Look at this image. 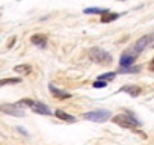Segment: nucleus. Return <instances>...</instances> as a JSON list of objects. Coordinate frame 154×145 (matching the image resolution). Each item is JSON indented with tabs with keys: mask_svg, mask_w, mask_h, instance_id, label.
<instances>
[{
	"mask_svg": "<svg viewBox=\"0 0 154 145\" xmlns=\"http://www.w3.org/2000/svg\"><path fill=\"white\" fill-rule=\"evenodd\" d=\"M112 122H115V124H118V125H121L124 128H136V127L140 125V121L134 115H131L128 112L121 113V115H115L112 118Z\"/></svg>",
	"mask_w": 154,
	"mask_h": 145,
	"instance_id": "obj_1",
	"label": "nucleus"
},
{
	"mask_svg": "<svg viewBox=\"0 0 154 145\" xmlns=\"http://www.w3.org/2000/svg\"><path fill=\"white\" fill-rule=\"evenodd\" d=\"M88 54H89V59H91V60H94L95 63H100V65H106V63H110V62L113 60L112 54H110L109 51L100 48V47H92V48H89Z\"/></svg>",
	"mask_w": 154,
	"mask_h": 145,
	"instance_id": "obj_2",
	"label": "nucleus"
},
{
	"mask_svg": "<svg viewBox=\"0 0 154 145\" xmlns=\"http://www.w3.org/2000/svg\"><path fill=\"white\" fill-rule=\"evenodd\" d=\"M112 116V113L106 109H98V110H92V112H86L83 113V118L88 121H94V122H104Z\"/></svg>",
	"mask_w": 154,
	"mask_h": 145,
	"instance_id": "obj_3",
	"label": "nucleus"
},
{
	"mask_svg": "<svg viewBox=\"0 0 154 145\" xmlns=\"http://www.w3.org/2000/svg\"><path fill=\"white\" fill-rule=\"evenodd\" d=\"M154 44V35H145V36H142V38H139L136 42H134V45H133V53L137 56L139 53H142L148 45H152Z\"/></svg>",
	"mask_w": 154,
	"mask_h": 145,
	"instance_id": "obj_4",
	"label": "nucleus"
},
{
	"mask_svg": "<svg viewBox=\"0 0 154 145\" xmlns=\"http://www.w3.org/2000/svg\"><path fill=\"white\" fill-rule=\"evenodd\" d=\"M0 112L3 113H8V115H12V116H24V110L21 109V106H18L17 103L15 104H2L0 106Z\"/></svg>",
	"mask_w": 154,
	"mask_h": 145,
	"instance_id": "obj_5",
	"label": "nucleus"
},
{
	"mask_svg": "<svg viewBox=\"0 0 154 145\" xmlns=\"http://www.w3.org/2000/svg\"><path fill=\"white\" fill-rule=\"evenodd\" d=\"M136 60V54L133 51H124L119 57V65L121 68H127V66H131Z\"/></svg>",
	"mask_w": 154,
	"mask_h": 145,
	"instance_id": "obj_6",
	"label": "nucleus"
},
{
	"mask_svg": "<svg viewBox=\"0 0 154 145\" xmlns=\"http://www.w3.org/2000/svg\"><path fill=\"white\" fill-rule=\"evenodd\" d=\"M48 89H50V92H51L56 98H60V100H66V98H71V97H72L69 92H66V91H63V89L56 88L53 83H50V85H48Z\"/></svg>",
	"mask_w": 154,
	"mask_h": 145,
	"instance_id": "obj_7",
	"label": "nucleus"
},
{
	"mask_svg": "<svg viewBox=\"0 0 154 145\" xmlns=\"http://www.w3.org/2000/svg\"><path fill=\"white\" fill-rule=\"evenodd\" d=\"M30 42L33 45H38L39 48H45V45H47V36L42 35V33H35V35L30 36Z\"/></svg>",
	"mask_w": 154,
	"mask_h": 145,
	"instance_id": "obj_8",
	"label": "nucleus"
},
{
	"mask_svg": "<svg viewBox=\"0 0 154 145\" xmlns=\"http://www.w3.org/2000/svg\"><path fill=\"white\" fill-rule=\"evenodd\" d=\"M32 110H33L35 113H39V115H47V116L51 115V110L48 109V106L44 104V103H41V101H35Z\"/></svg>",
	"mask_w": 154,
	"mask_h": 145,
	"instance_id": "obj_9",
	"label": "nucleus"
},
{
	"mask_svg": "<svg viewBox=\"0 0 154 145\" xmlns=\"http://www.w3.org/2000/svg\"><path fill=\"white\" fill-rule=\"evenodd\" d=\"M121 92H127L130 97H139V94L142 92V88L137 86V85H127L124 88H121Z\"/></svg>",
	"mask_w": 154,
	"mask_h": 145,
	"instance_id": "obj_10",
	"label": "nucleus"
},
{
	"mask_svg": "<svg viewBox=\"0 0 154 145\" xmlns=\"http://www.w3.org/2000/svg\"><path fill=\"white\" fill-rule=\"evenodd\" d=\"M54 115H56L59 119H62V121L75 122V116H72V115H69V113H66V112H63V110H60V109H57V110L54 112Z\"/></svg>",
	"mask_w": 154,
	"mask_h": 145,
	"instance_id": "obj_11",
	"label": "nucleus"
},
{
	"mask_svg": "<svg viewBox=\"0 0 154 145\" xmlns=\"http://www.w3.org/2000/svg\"><path fill=\"white\" fill-rule=\"evenodd\" d=\"M14 71L18 72V74L27 76V74H30V72H32V65H29V63H21V65L14 66Z\"/></svg>",
	"mask_w": 154,
	"mask_h": 145,
	"instance_id": "obj_12",
	"label": "nucleus"
},
{
	"mask_svg": "<svg viewBox=\"0 0 154 145\" xmlns=\"http://www.w3.org/2000/svg\"><path fill=\"white\" fill-rule=\"evenodd\" d=\"M107 12H109V9H103V8H86L83 11V14H86V15H104Z\"/></svg>",
	"mask_w": 154,
	"mask_h": 145,
	"instance_id": "obj_13",
	"label": "nucleus"
},
{
	"mask_svg": "<svg viewBox=\"0 0 154 145\" xmlns=\"http://www.w3.org/2000/svg\"><path fill=\"white\" fill-rule=\"evenodd\" d=\"M139 71H140V66H134V65L127 66V68H119V69H118L119 74H136V72H139Z\"/></svg>",
	"mask_w": 154,
	"mask_h": 145,
	"instance_id": "obj_14",
	"label": "nucleus"
},
{
	"mask_svg": "<svg viewBox=\"0 0 154 145\" xmlns=\"http://www.w3.org/2000/svg\"><path fill=\"white\" fill-rule=\"evenodd\" d=\"M21 79L20 77H6V79H0V88L5 86V85H17L20 83Z\"/></svg>",
	"mask_w": 154,
	"mask_h": 145,
	"instance_id": "obj_15",
	"label": "nucleus"
},
{
	"mask_svg": "<svg viewBox=\"0 0 154 145\" xmlns=\"http://www.w3.org/2000/svg\"><path fill=\"white\" fill-rule=\"evenodd\" d=\"M118 17H119L118 12H110V11H109L107 14L101 15V23H110V21H115Z\"/></svg>",
	"mask_w": 154,
	"mask_h": 145,
	"instance_id": "obj_16",
	"label": "nucleus"
},
{
	"mask_svg": "<svg viewBox=\"0 0 154 145\" xmlns=\"http://www.w3.org/2000/svg\"><path fill=\"white\" fill-rule=\"evenodd\" d=\"M116 74H118V72H115V71H109V72H106V74H101L98 80H104V82H110V80H113V79L116 77Z\"/></svg>",
	"mask_w": 154,
	"mask_h": 145,
	"instance_id": "obj_17",
	"label": "nucleus"
},
{
	"mask_svg": "<svg viewBox=\"0 0 154 145\" xmlns=\"http://www.w3.org/2000/svg\"><path fill=\"white\" fill-rule=\"evenodd\" d=\"M17 104H18V106H29V107H33L35 100H32V98H23V100H20Z\"/></svg>",
	"mask_w": 154,
	"mask_h": 145,
	"instance_id": "obj_18",
	"label": "nucleus"
},
{
	"mask_svg": "<svg viewBox=\"0 0 154 145\" xmlns=\"http://www.w3.org/2000/svg\"><path fill=\"white\" fill-rule=\"evenodd\" d=\"M92 86L97 88V89H101V88H106V86H107V82H104V80H95V82L92 83Z\"/></svg>",
	"mask_w": 154,
	"mask_h": 145,
	"instance_id": "obj_19",
	"label": "nucleus"
},
{
	"mask_svg": "<svg viewBox=\"0 0 154 145\" xmlns=\"http://www.w3.org/2000/svg\"><path fill=\"white\" fill-rule=\"evenodd\" d=\"M17 130H18V131H21V133H23L24 136H27V131H26L24 128H21V127H17Z\"/></svg>",
	"mask_w": 154,
	"mask_h": 145,
	"instance_id": "obj_20",
	"label": "nucleus"
},
{
	"mask_svg": "<svg viewBox=\"0 0 154 145\" xmlns=\"http://www.w3.org/2000/svg\"><path fill=\"white\" fill-rule=\"evenodd\" d=\"M14 42H15V38H12V39H11V42L8 44V48H11V47L14 45Z\"/></svg>",
	"mask_w": 154,
	"mask_h": 145,
	"instance_id": "obj_21",
	"label": "nucleus"
},
{
	"mask_svg": "<svg viewBox=\"0 0 154 145\" xmlns=\"http://www.w3.org/2000/svg\"><path fill=\"white\" fill-rule=\"evenodd\" d=\"M149 69H154V57H152V60H151V63H149Z\"/></svg>",
	"mask_w": 154,
	"mask_h": 145,
	"instance_id": "obj_22",
	"label": "nucleus"
},
{
	"mask_svg": "<svg viewBox=\"0 0 154 145\" xmlns=\"http://www.w3.org/2000/svg\"><path fill=\"white\" fill-rule=\"evenodd\" d=\"M119 2H125V0H119Z\"/></svg>",
	"mask_w": 154,
	"mask_h": 145,
	"instance_id": "obj_23",
	"label": "nucleus"
},
{
	"mask_svg": "<svg viewBox=\"0 0 154 145\" xmlns=\"http://www.w3.org/2000/svg\"><path fill=\"white\" fill-rule=\"evenodd\" d=\"M152 48H154V44H152Z\"/></svg>",
	"mask_w": 154,
	"mask_h": 145,
	"instance_id": "obj_24",
	"label": "nucleus"
}]
</instances>
